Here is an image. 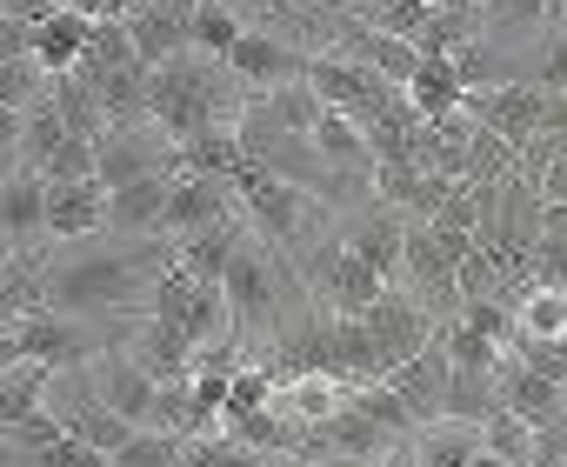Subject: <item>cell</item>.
I'll return each instance as SVG.
<instances>
[{
  "instance_id": "cell-51",
  "label": "cell",
  "mask_w": 567,
  "mask_h": 467,
  "mask_svg": "<svg viewBox=\"0 0 567 467\" xmlns=\"http://www.w3.org/2000/svg\"><path fill=\"white\" fill-rule=\"evenodd\" d=\"M0 61H34V28L21 14H0Z\"/></svg>"
},
{
  "instance_id": "cell-37",
  "label": "cell",
  "mask_w": 567,
  "mask_h": 467,
  "mask_svg": "<svg viewBox=\"0 0 567 467\" xmlns=\"http://www.w3.org/2000/svg\"><path fill=\"white\" fill-rule=\"evenodd\" d=\"M501 407V387H494V367H454L447 381V421H487Z\"/></svg>"
},
{
  "instance_id": "cell-49",
  "label": "cell",
  "mask_w": 567,
  "mask_h": 467,
  "mask_svg": "<svg viewBox=\"0 0 567 467\" xmlns=\"http://www.w3.org/2000/svg\"><path fill=\"white\" fill-rule=\"evenodd\" d=\"M527 281H534V288H560V294H567V241L540 234V241H534V261H527Z\"/></svg>"
},
{
  "instance_id": "cell-45",
  "label": "cell",
  "mask_w": 567,
  "mask_h": 467,
  "mask_svg": "<svg viewBox=\"0 0 567 467\" xmlns=\"http://www.w3.org/2000/svg\"><path fill=\"white\" fill-rule=\"evenodd\" d=\"M41 180H48V187H61V180H94V141L68 134V141L41 160Z\"/></svg>"
},
{
  "instance_id": "cell-42",
  "label": "cell",
  "mask_w": 567,
  "mask_h": 467,
  "mask_svg": "<svg viewBox=\"0 0 567 467\" xmlns=\"http://www.w3.org/2000/svg\"><path fill=\"white\" fill-rule=\"evenodd\" d=\"M481 447H487V454H501V460H514V467H527V460H534V427H527L520 414L494 407V414L481 421Z\"/></svg>"
},
{
  "instance_id": "cell-38",
  "label": "cell",
  "mask_w": 567,
  "mask_h": 467,
  "mask_svg": "<svg viewBox=\"0 0 567 467\" xmlns=\"http://www.w3.org/2000/svg\"><path fill=\"white\" fill-rule=\"evenodd\" d=\"M48 381H54V367H41V361L0 367V427L21 421V414H34V407H41V394H48Z\"/></svg>"
},
{
  "instance_id": "cell-1",
  "label": "cell",
  "mask_w": 567,
  "mask_h": 467,
  "mask_svg": "<svg viewBox=\"0 0 567 467\" xmlns=\"http://www.w3.org/2000/svg\"><path fill=\"white\" fill-rule=\"evenodd\" d=\"M174 268V241L167 234H147V241H127V234H94V241H68V255L41 261V308L61 314H134L147 308L154 281Z\"/></svg>"
},
{
  "instance_id": "cell-12",
  "label": "cell",
  "mask_w": 567,
  "mask_h": 467,
  "mask_svg": "<svg viewBox=\"0 0 567 467\" xmlns=\"http://www.w3.org/2000/svg\"><path fill=\"white\" fill-rule=\"evenodd\" d=\"M48 241V180L34 167H14L0 180V255H28Z\"/></svg>"
},
{
  "instance_id": "cell-48",
  "label": "cell",
  "mask_w": 567,
  "mask_h": 467,
  "mask_svg": "<svg viewBox=\"0 0 567 467\" xmlns=\"http://www.w3.org/2000/svg\"><path fill=\"white\" fill-rule=\"evenodd\" d=\"M41 87H48L41 61H0V107H28Z\"/></svg>"
},
{
  "instance_id": "cell-18",
  "label": "cell",
  "mask_w": 567,
  "mask_h": 467,
  "mask_svg": "<svg viewBox=\"0 0 567 467\" xmlns=\"http://www.w3.org/2000/svg\"><path fill=\"white\" fill-rule=\"evenodd\" d=\"M87 374H94V387H101V401L121 414V421H134V427H147V407H154V374L127 354V347H101L94 361H87Z\"/></svg>"
},
{
  "instance_id": "cell-7",
  "label": "cell",
  "mask_w": 567,
  "mask_h": 467,
  "mask_svg": "<svg viewBox=\"0 0 567 467\" xmlns=\"http://www.w3.org/2000/svg\"><path fill=\"white\" fill-rule=\"evenodd\" d=\"M48 407H54V421L74 434V440H87V447H101V454H121L141 427L134 421H121L107 401H101V387H94V374H87V361L81 367H54V381H48V394H41Z\"/></svg>"
},
{
  "instance_id": "cell-8",
  "label": "cell",
  "mask_w": 567,
  "mask_h": 467,
  "mask_svg": "<svg viewBox=\"0 0 567 467\" xmlns=\"http://www.w3.org/2000/svg\"><path fill=\"white\" fill-rule=\"evenodd\" d=\"M454 268H461V255L441 241V227H434V220H408L401 281H394V288H408L434 321H454V314H461V281H454Z\"/></svg>"
},
{
  "instance_id": "cell-16",
  "label": "cell",
  "mask_w": 567,
  "mask_h": 467,
  "mask_svg": "<svg viewBox=\"0 0 567 467\" xmlns=\"http://www.w3.org/2000/svg\"><path fill=\"white\" fill-rule=\"evenodd\" d=\"M341 241H348V248H354V255H361V261H368V268L388 281V288H394V281H401V241H408V214H401V207H388V200H368V207H361V214L341 227Z\"/></svg>"
},
{
  "instance_id": "cell-56",
  "label": "cell",
  "mask_w": 567,
  "mask_h": 467,
  "mask_svg": "<svg viewBox=\"0 0 567 467\" xmlns=\"http://www.w3.org/2000/svg\"><path fill=\"white\" fill-rule=\"evenodd\" d=\"M315 467H381V460H348V454H321Z\"/></svg>"
},
{
  "instance_id": "cell-36",
  "label": "cell",
  "mask_w": 567,
  "mask_h": 467,
  "mask_svg": "<svg viewBox=\"0 0 567 467\" xmlns=\"http://www.w3.org/2000/svg\"><path fill=\"white\" fill-rule=\"evenodd\" d=\"M467 41H481V8H454V0H447V8H434L427 28L414 34L421 54H461Z\"/></svg>"
},
{
  "instance_id": "cell-17",
  "label": "cell",
  "mask_w": 567,
  "mask_h": 467,
  "mask_svg": "<svg viewBox=\"0 0 567 467\" xmlns=\"http://www.w3.org/2000/svg\"><path fill=\"white\" fill-rule=\"evenodd\" d=\"M494 387H501V407H507V414H520L527 427H554V421L567 414V387H554L547 374H534L514 347L494 361Z\"/></svg>"
},
{
  "instance_id": "cell-41",
  "label": "cell",
  "mask_w": 567,
  "mask_h": 467,
  "mask_svg": "<svg viewBox=\"0 0 567 467\" xmlns=\"http://www.w3.org/2000/svg\"><path fill=\"white\" fill-rule=\"evenodd\" d=\"M134 61V41H127V21H94V34H87V54L74 61V74H87V81H101V74H114V68H127Z\"/></svg>"
},
{
  "instance_id": "cell-59",
  "label": "cell",
  "mask_w": 567,
  "mask_h": 467,
  "mask_svg": "<svg viewBox=\"0 0 567 467\" xmlns=\"http://www.w3.org/2000/svg\"><path fill=\"white\" fill-rule=\"evenodd\" d=\"M554 28H567V0H554Z\"/></svg>"
},
{
  "instance_id": "cell-19",
  "label": "cell",
  "mask_w": 567,
  "mask_h": 467,
  "mask_svg": "<svg viewBox=\"0 0 567 467\" xmlns=\"http://www.w3.org/2000/svg\"><path fill=\"white\" fill-rule=\"evenodd\" d=\"M114 347H127L154 381H187V374H194V341H187V328H174V321L141 314L134 328H121Z\"/></svg>"
},
{
  "instance_id": "cell-11",
  "label": "cell",
  "mask_w": 567,
  "mask_h": 467,
  "mask_svg": "<svg viewBox=\"0 0 567 467\" xmlns=\"http://www.w3.org/2000/svg\"><path fill=\"white\" fill-rule=\"evenodd\" d=\"M361 321H368V341H374V354H381V367H388V374H394L401 361H414V354L441 334V321H434L408 288H388Z\"/></svg>"
},
{
  "instance_id": "cell-29",
  "label": "cell",
  "mask_w": 567,
  "mask_h": 467,
  "mask_svg": "<svg viewBox=\"0 0 567 467\" xmlns=\"http://www.w3.org/2000/svg\"><path fill=\"white\" fill-rule=\"evenodd\" d=\"M48 94H54L68 134H81V141H101L107 134V107H101V87L87 74H48Z\"/></svg>"
},
{
  "instance_id": "cell-58",
  "label": "cell",
  "mask_w": 567,
  "mask_h": 467,
  "mask_svg": "<svg viewBox=\"0 0 567 467\" xmlns=\"http://www.w3.org/2000/svg\"><path fill=\"white\" fill-rule=\"evenodd\" d=\"M467 467H514V460H501V454H487V447H481V454H474Z\"/></svg>"
},
{
  "instance_id": "cell-55",
  "label": "cell",
  "mask_w": 567,
  "mask_h": 467,
  "mask_svg": "<svg viewBox=\"0 0 567 467\" xmlns=\"http://www.w3.org/2000/svg\"><path fill=\"white\" fill-rule=\"evenodd\" d=\"M28 354H21V341H14V328H0V367H21Z\"/></svg>"
},
{
  "instance_id": "cell-47",
  "label": "cell",
  "mask_w": 567,
  "mask_h": 467,
  "mask_svg": "<svg viewBox=\"0 0 567 467\" xmlns=\"http://www.w3.org/2000/svg\"><path fill=\"white\" fill-rule=\"evenodd\" d=\"M534 87H547V94H567V28H547L540 34V48H534V74H527Z\"/></svg>"
},
{
  "instance_id": "cell-25",
  "label": "cell",
  "mask_w": 567,
  "mask_h": 467,
  "mask_svg": "<svg viewBox=\"0 0 567 467\" xmlns=\"http://www.w3.org/2000/svg\"><path fill=\"white\" fill-rule=\"evenodd\" d=\"M87 34H94V21H87L81 8H54V14L34 28V61H41V74H74V61L87 54Z\"/></svg>"
},
{
  "instance_id": "cell-13",
  "label": "cell",
  "mask_w": 567,
  "mask_h": 467,
  "mask_svg": "<svg viewBox=\"0 0 567 467\" xmlns=\"http://www.w3.org/2000/svg\"><path fill=\"white\" fill-rule=\"evenodd\" d=\"M220 61L234 68V81H240L247 94H267V87H280V81H301V74H308V54H301V48H288L280 34H254V28H240Z\"/></svg>"
},
{
  "instance_id": "cell-3",
  "label": "cell",
  "mask_w": 567,
  "mask_h": 467,
  "mask_svg": "<svg viewBox=\"0 0 567 467\" xmlns=\"http://www.w3.org/2000/svg\"><path fill=\"white\" fill-rule=\"evenodd\" d=\"M220 288H227V314H234V334H240L247 354L267 347L280 328H295V321H301V314L288 321V268H280V248H267L254 227H247V241L234 248Z\"/></svg>"
},
{
  "instance_id": "cell-60",
  "label": "cell",
  "mask_w": 567,
  "mask_h": 467,
  "mask_svg": "<svg viewBox=\"0 0 567 467\" xmlns=\"http://www.w3.org/2000/svg\"><path fill=\"white\" fill-rule=\"evenodd\" d=\"M61 8H81V0H61Z\"/></svg>"
},
{
  "instance_id": "cell-44",
  "label": "cell",
  "mask_w": 567,
  "mask_h": 467,
  "mask_svg": "<svg viewBox=\"0 0 567 467\" xmlns=\"http://www.w3.org/2000/svg\"><path fill=\"white\" fill-rule=\"evenodd\" d=\"M107 467H181V440H174V434L141 427L121 454H107Z\"/></svg>"
},
{
  "instance_id": "cell-21",
  "label": "cell",
  "mask_w": 567,
  "mask_h": 467,
  "mask_svg": "<svg viewBox=\"0 0 567 467\" xmlns=\"http://www.w3.org/2000/svg\"><path fill=\"white\" fill-rule=\"evenodd\" d=\"M308 141H315V154H321L341 180H361V187L374 180V134H368L361 121H348L341 107H321V121H315ZM368 194H374V187H368Z\"/></svg>"
},
{
  "instance_id": "cell-14",
  "label": "cell",
  "mask_w": 567,
  "mask_h": 467,
  "mask_svg": "<svg viewBox=\"0 0 567 467\" xmlns=\"http://www.w3.org/2000/svg\"><path fill=\"white\" fill-rule=\"evenodd\" d=\"M240 200H234V180H207V174H174L167 180V214H161V234L167 241H187V234L227 220Z\"/></svg>"
},
{
  "instance_id": "cell-57",
  "label": "cell",
  "mask_w": 567,
  "mask_h": 467,
  "mask_svg": "<svg viewBox=\"0 0 567 467\" xmlns=\"http://www.w3.org/2000/svg\"><path fill=\"white\" fill-rule=\"evenodd\" d=\"M554 447H560V467H567V414L554 421Z\"/></svg>"
},
{
  "instance_id": "cell-32",
  "label": "cell",
  "mask_w": 567,
  "mask_h": 467,
  "mask_svg": "<svg viewBox=\"0 0 567 467\" xmlns=\"http://www.w3.org/2000/svg\"><path fill=\"white\" fill-rule=\"evenodd\" d=\"M68 141V121H61V107H54V94L41 87L28 107H21V167H34L41 174V160L54 154Z\"/></svg>"
},
{
  "instance_id": "cell-34",
  "label": "cell",
  "mask_w": 567,
  "mask_h": 467,
  "mask_svg": "<svg viewBox=\"0 0 567 467\" xmlns=\"http://www.w3.org/2000/svg\"><path fill=\"white\" fill-rule=\"evenodd\" d=\"M94 87H101L107 127H134V121H147V68H141V61H127V68L101 74Z\"/></svg>"
},
{
  "instance_id": "cell-31",
  "label": "cell",
  "mask_w": 567,
  "mask_h": 467,
  "mask_svg": "<svg viewBox=\"0 0 567 467\" xmlns=\"http://www.w3.org/2000/svg\"><path fill=\"white\" fill-rule=\"evenodd\" d=\"M514 341H567V294L560 288H520L514 294Z\"/></svg>"
},
{
  "instance_id": "cell-30",
  "label": "cell",
  "mask_w": 567,
  "mask_h": 467,
  "mask_svg": "<svg viewBox=\"0 0 567 467\" xmlns=\"http://www.w3.org/2000/svg\"><path fill=\"white\" fill-rule=\"evenodd\" d=\"M147 427H154V434H174V440H187V434H207V427H214V421L200 414V401H194V374H187V381H161V387H154Z\"/></svg>"
},
{
  "instance_id": "cell-26",
  "label": "cell",
  "mask_w": 567,
  "mask_h": 467,
  "mask_svg": "<svg viewBox=\"0 0 567 467\" xmlns=\"http://www.w3.org/2000/svg\"><path fill=\"white\" fill-rule=\"evenodd\" d=\"M408 101H414V114H421V121H441V114H454V107L467 101V81H461L454 54H421L414 81H408Z\"/></svg>"
},
{
  "instance_id": "cell-22",
  "label": "cell",
  "mask_w": 567,
  "mask_h": 467,
  "mask_svg": "<svg viewBox=\"0 0 567 467\" xmlns=\"http://www.w3.org/2000/svg\"><path fill=\"white\" fill-rule=\"evenodd\" d=\"M127 41L141 68H161L174 54L194 48V8H167V0H147L141 14H127Z\"/></svg>"
},
{
  "instance_id": "cell-27",
  "label": "cell",
  "mask_w": 567,
  "mask_h": 467,
  "mask_svg": "<svg viewBox=\"0 0 567 467\" xmlns=\"http://www.w3.org/2000/svg\"><path fill=\"white\" fill-rule=\"evenodd\" d=\"M348 401V387L334 381V374H295V381H280L274 387V414H288V421H301V427H321L334 407Z\"/></svg>"
},
{
  "instance_id": "cell-54",
  "label": "cell",
  "mask_w": 567,
  "mask_h": 467,
  "mask_svg": "<svg viewBox=\"0 0 567 467\" xmlns=\"http://www.w3.org/2000/svg\"><path fill=\"white\" fill-rule=\"evenodd\" d=\"M540 234L567 241V200H540Z\"/></svg>"
},
{
  "instance_id": "cell-53",
  "label": "cell",
  "mask_w": 567,
  "mask_h": 467,
  "mask_svg": "<svg viewBox=\"0 0 567 467\" xmlns=\"http://www.w3.org/2000/svg\"><path fill=\"white\" fill-rule=\"evenodd\" d=\"M147 0H81V14L87 21H127V14H141Z\"/></svg>"
},
{
  "instance_id": "cell-28",
  "label": "cell",
  "mask_w": 567,
  "mask_h": 467,
  "mask_svg": "<svg viewBox=\"0 0 567 467\" xmlns=\"http://www.w3.org/2000/svg\"><path fill=\"white\" fill-rule=\"evenodd\" d=\"M408 447H414V460L421 467H467L474 454H481V427L474 421H427V427H414L408 434Z\"/></svg>"
},
{
  "instance_id": "cell-46",
  "label": "cell",
  "mask_w": 567,
  "mask_h": 467,
  "mask_svg": "<svg viewBox=\"0 0 567 467\" xmlns=\"http://www.w3.org/2000/svg\"><path fill=\"white\" fill-rule=\"evenodd\" d=\"M274 401V374L260 367V361H240L234 374H227V407L220 414H247V407H267Z\"/></svg>"
},
{
  "instance_id": "cell-33",
  "label": "cell",
  "mask_w": 567,
  "mask_h": 467,
  "mask_svg": "<svg viewBox=\"0 0 567 467\" xmlns=\"http://www.w3.org/2000/svg\"><path fill=\"white\" fill-rule=\"evenodd\" d=\"M61 434H68V427H61V421H54V407L41 401L34 414H21V421L0 427V467H28V460H34L41 447H54Z\"/></svg>"
},
{
  "instance_id": "cell-40",
  "label": "cell",
  "mask_w": 567,
  "mask_h": 467,
  "mask_svg": "<svg viewBox=\"0 0 567 467\" xmlns=\"http://www.w3.org/2000/svg\"><path fill=\"white\" fill-rule=\"evenodd\" d=\"M547 34L554 0H481V34Z\"/></svg>"
},
{
  "instance_id": "cell-52",
  "label": "cell",
  "mask_w": 567,
  "mask_h": 467,
  "mask_svg": "<svg viewBox=\"0 0 567 467\" xmlns=\"http://www.w3.org/2000/svg\"><path fill=\"white\" fill-rule=\"evenodd\" d=\"M21 167V107H0V180Z\"/></svg>"
},
{
  "instance_id": "cell-23",
  "label": "cell",
  "mask_w": 567,
  "mask_h": 467,
  "mask_svg": "<svg viewBox=\"0 0 567 467\" xmlns=\"http://www.w3.org/2000/svg\"><path fill=\"white\" fill-rule=\"evenodd\" d=\"M167 180H174V174H147V180L107 187V234H127V241H147V234H161Z\"/></svg>"
},
{
  "instance_id": "cell-10",
  "label": "cell",
  "mask_w": 567,
  "mask_h": 467,
  "mask_svg": "<svg viewBox=\"0 0 567 467\" xmlns=\"http://www.w3.org/2000/svg\"><path fill=\"white\" fill-rule=\"evenodd\" d=\"M147 174H174V141L154 121L107 127L94 141V180L101 187H127V180H147Z\"/></svg>"
},
{
  "instance_id": "cell-24",
  "label": "cell",
  "mask_w": 567,
  "mask_h": 467,
  "mask_svg": "<svg viewBox=\"0 0 567 467\" xmlns=\"http://www.w3.org/2000/svg\"><path fill=\"white\" fill-rule=\"evenodd\" d=\"M240 241H247V214L234 207L227 220H214V227H200V234H187V241H174V261H181V268H187L194 281H220Z\"/></svg>"
},
{
  "instance_id": "cell-20",
  "label": "cell",
  "mask_w": 567,
  "mask_h": 467,
  "mask_svg": "<svg viewBox=\"0 0 567 467\" xmlns=\"http://www.w3.org/2000/svg\"><path fill=\"white\" fill-rule=\"evenodd\" d=\"M107 234V187L101 180H61L48 187V241H94Z\"/></svg>"
},
{
  "instance_id": "cell-9",
  "label": "cell",
  "mask_w": 567,
  "mask_h": 467,
  "mask_svg": "<svg viewBox=\"0 0 567 467\" xmlns=\"http://www.w3.org/2000/svg\"><path fill=\"white\" fill-rule=\"evenodd\" d=\"M487 134H501L514 154H527L540 134H547V87H534L527 74H507V81H494V87H467V101H461Z\"/></svg>"
},
{
  "instance_id": "cell-2",
  "label": "cell",
  "mask_w": 567,
  "mask_h": 467,
  "mask_svg": "<svg viewBox=\"0 0 567 467\" xmlns=\"http://www.w3.org/2000/svg\"><path fill=\"white\" fill-rule=\"evenodd\" d=\"M247 107V87L234 81V68L220 54H174L161 68H147V121L167 134V141H194V134H214V127H234Z\"/></svg>"
},
{
  "instance_id": "cell-5",
  "label": "cell",
  "mask_w": 567,
  "mask_h": 467,
  "mask_svg": "<svg viewBox=\"0 0 567 467\" xmlns=\"http://www.w3.org/2000/svg\"><path fill=\"white\" fill-rule=\"evenodd\" d=\"M301 288H308V301H315L321 314H368V308L388 294V281H381L348 241H315V248H301Z\"/></svg>"
},
{
  "instance_id": "cell-4",
  "label": "cell",
  "mask_w": 567,
  "mask_h": 467,
  "mask_svg": "<svg viewBox=\"0 0 567 467\" xmlns=\"http://www.w3.org/2000/svg\"><path fill=\"white\" fill-rule=\"evenodd\" d=\"M234 200H240L247 227L260 234L267 248H280V255H288V248L301 255L308 234H315V220H321V200H315L308 187L280 180L274 167H260V160H247V154H240V167H234Z\"/></svg>"
},
{
  "instance_id": "cell-35",
  "label": "cell",
  "mask_w": 567,
  "mask_h": 467,
  "mask_svg": "<svg viewBox=\"0 0 567 467\" xmlns=\"http://www.w3.org/2000/svg\"><path fill=\"white\" fill-rule=\"evenodd\" d=\"M348 14H354L361 28H374V34L414 41V34L427 28V14H434V0H348Z\"/></svg>"
},
{
  "instance_id": "cell-6",
  "label": "cell",
  "mask_w": 567,
  "mask_h": 467,
  "mask_svg": "<svg viewBox=\"0 0 567 467\" xmlns=\"http://www.w3.org/2000/svg\"><path fill=\"white\" fill-rule=\"evenodd\" d=\"M107 321H114V314L87 321V314H61V308H28V314L14 321V341H21V354L41 361V367H81V361H94L101 347L121 341Z\"/></svg>"
},
{
  "instance_id": "cell-43",
  "label": "cell",
  "mask_w": 567,
  "mask_h": 467,
  "mask_svg": "<svg viewBox=\"0 0 567 467\" xmlns=\"http://www.w3.org/2000/svg\"><path fill=\"white\" fill-rule=\"evenodd\" d=\"M234 34H240L234 0H200V8H194V48H200V54H227Z\"/></svg>"
},
{
  "instance_id": "cell-39",
  "label": "cell",
  "mask_w": 567,
  "mask_h": 467,
  "mask_svg": "<svg viewBox=\"0 0 567 467\" xmlns=\"http://www.w3.org/2000/svg\"><path fill=\"white\" fill-rule=\"evenodd\" d=\"M181 467H267L254 447H240L227 427H207V434H187L181 440Z\"/></svg>"
},
{
  "instance_id": "cell-50",
  "label": "cell",
  "mask_w": 567,
  "mask_h": 467,
  "mask_svg": "<svg viewBox=\"0 0 567 467\" xmlns=\"http://www.w3.org/2000/svg\"><path fill=\"white\" fill-rule=\"evenodd\" d=\"M28 467H107V454L101 447H87V440H74V434H61L54 447H41Z\"/></svg>"
},
{
  "instance_id": "cell-15",
  "label": "cell",
  "mask_w": 567,
  "mask_h": 467,
  "mask_svg": "<svg viewBox=\"0 0 567 467\" xmlns=\"http://www.w3.org/2000/svg\"><path fill=\"white\" fill-rule=\"evenodd\" d=\"M447 381H454V361H447L441 334H434L414 361H401V367L388 374V387L401 394V407L414 414V427H427V421H441V414H447Z\"/></svg>"
}]
</instances>
